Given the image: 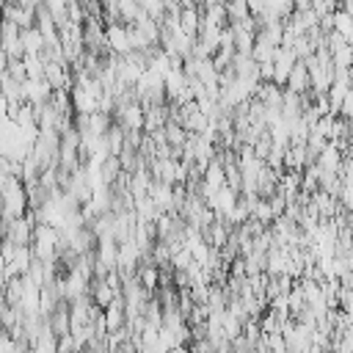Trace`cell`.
<instances>
[{
  "instance_id": "cell-1",
  "label": "cell",
  "mask_w": 353,
  "mask_h": 353,
  "mask_svg": "<svg viewBox=\"0 0 353 353\" xmlns=\"http://www.w3.org/2000/svg\"><path fill=\"white\" fill-rule=\"evenodd\" d=\"M113 116H116V124H119L124 132H130V130H143V124H146V110H143L141 102L119 105Z\"/></svg>"
},
{
  "instance_id": "cell-2",
  "label": "cell",
  "mask_w": 353,
  "mask_h": 353,
  "mask_svg": "<svg viewBox=\"0 0 353 353\" xmlns=\"http://www.w3.org/2000/svg\"><path fill=\"white\" fill-rule=\"evenodd\" d=\"M105 33H108V47L110 52L116 55H130L132 52V41H130V28L121 25V22H108L105 25Z\"/></svg>"
},
{
  "instance_id": "cell-3",
  "label": "cell",
  "mask_w": 353,
  "mask_h": 353,
  "mask_svg": "<svg viewBox=\"0 0 353 353\" xmlns=\"http://www.w3.org/2000/svg\"><path fill=\"white\" fill-rule=\"evenodd\" d=\"M47 325L52 328L55 336H66L72 334V312H69V301H61L58 309L47 317Z\"/></svg>"
},
{
  "instance_id": "cell-4",
  "label": "cell",
  "mask_w": 353,
  "mask_h": 353,
  "mask_svg": "<svg viewBox=\"0 0 353 353\" xmlns=\"http://www.w3.org/2000/svg\"><path fill=\"white\" fill-rule=\"evenodd\" d=\"M25 94H28V105H44L52 99L55 88L47 83V80H25Z\"/></svg>"
},
{
  "instance_id": "cell-5",
  "label": "cell",
  "mask_w": 353,
  "mask_h": 353,
  "mask_svg": "<svg viewBox=\"0 0 353 353\" xmlns=\"http://www.w3.org/2000/svg\"><path fill=\"white\" fill-rule=\"evenodd\" d=\"M119 295H121V292H116L108 279H94V281H91V301H94L99 309H108Z\"/></svg>"
},
{
  "instance_id": "cell-6",
  "label": "cell",
  "mask_w": 353,
  "mask_h": 353,
  "mask_svg": "<svg viewBox=\"0 0 353 353\" xmlns=\"http://www.w3.org/2000/svg\"><path fill=\"white\" fill-rule=\"evenodd\" d=\"M287 88L295 91V94H301V97L312 91V77H309V66H306V61H298V63H295V69L290 72Z\"/></svg>"
},
{
  "instance_id": "cell-7",
  "label": "cell",
  "mask_w": 353,
  "mask_h": 353,
  "mask_svg": "<svg viewBox=\"0 0 353 353\" xmlns=\"http://www.w3.org/2000/svg\"><path fill=\"white\" fill-rule=\"evenodd\" d=\"M135 279L141 281V287H143L146 292H157V290H160V268H157L152 259H143V262H141Z\"/></svg>"
},
{
  "instance_id": "cell-8",
  "label": "cell",
  "mask_w": 353,
  "mask_h": 353,
  "mask_svg": "<svg viewBox=\"0 0 353 353\" xmlns=\"http://www.w3.org/2000/svg\"><path fill=\"white\" fill-rule=\"evenodd\" d=\"M256 99H259L265 108L281 110V105H284V88L276 85V83H262V85L256 88Z\"/></svg>"
},
{
  "instance_id": "cell-9",
  "label": "cell",
  "mask_w": 353,
  "mask_h": 353,
  "mask_svg": "<svg viewBox=\"0 0 353 353\" xmlns=\"http://www.w3.org/2000/svg\"><path fill=\"white\" fill-rule=\"evenodd\" d=\"M342 163H345V157H342V152H339L336 143H328V146L323 149V154L317 157V165H320L323 171H334V174L342 171Z\"/></svg>"
},
{
  "instance_id": "cell-10",
  "label": "cell",
  "mask_w": 353,
  "mask_h": 353,
  "mask_svg": "<svg viewBox=\"0 0 353 353\" xmlns=\"http://www.w3.org/2000/svg\"><path fill=\"white\" fill-rule=\"evenodd\" d=\"M204 185H210L212 190H221L226 185V165L221 157H215L207 168H204Z\"/></svg>"
},
{
  "instance_id": "cell-11",
  "label": "cell",
  "mask_w": 353,
  "mask_h": 353,
  "mask_svg": "<svg viewBox=\"0 0 353 353\" xmlns=\"http://www.w3.org/2000/svg\"><path fill=\"white\" fill-rule=\"evenodd\" d=\"M99 171H102V182H105V185H116V182H119V176L124 174L121 160H119L116 154H110V157L102 163V168H99Z\"/></svg>"
},
{
  "instance_id": "cell-12",
  "label": "cell",
  "mask_w": 353,
  "mask_h": 353,
  "mask_svg": "<svg viewBox=\"0 0 353 353\" xmlns=\"http://www.w3.org/2000/svg\"><path fill=\"white\" fill-rule=\"evenodd\" d=\"M312 201L317 204L320 218H331V215L336 212V196H331V193H325V190H317V193L312 196Z\"/></svg>"
},
{
  "instance_id": "cell-13",
  "label": "cell",
  "mask_w": 353,
  "mask_h": 353,
  "mask_svg": "<svg viewBox=\"0 0 353 353\" xmlns=\"http://www.w3.org/2000/svg\"><path fill=\"white\" fill-rule=\"evenodd\" d=\"M334 30L342 33V36L353 44V17H350L347 11H342V8L334 11Z\"/></svg>"
},
{
  "instance_id": "cell-14",
  "label": "cell",
  "mask_w": 353,
  "mask_h": 353,
  "mask_svg": "<svg viewBox=\"0 0 353 353\" xmlns=\"http://www.w3.org/2000/svg\"><path fill=\"white\" fill-rule=\"evenodd\" d=\"M105 138H108V146H110V154H116V157H119V154L124 152V146H127V143H124V130H121L119 124H113V127H110V132H108Z\"/></svg>"
},
{
  "instance_id": "cell-15",
  "label": "cell",
  "mask_w": 353,
  "mask_h": 353,
  "mask_svg": "<svg viewBox=\"0 0 353 353\" xmlns=\"http://www.w3.org/2000/svg\"><path fill=\"white\" fill-rule=\"evenodd\" d=\"M248 3V8H251V17L254 19H259L265 11H268V0H245Z\"/></svg>"
}]
</instances>
